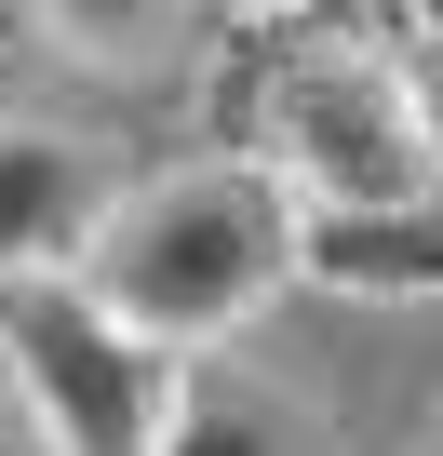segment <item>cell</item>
<instances>
[{
    "mask_svg": "<svg viewBox=\"0 0 443 456\" xmlns=\"http://www.w3.org/2000/svg\"><path fill=\"white\" fill-rule=\"evenodd\" d=\"M121 336L148 349H215V336H242L283 282H296V215L256 161H201V175H148L108 201V228L81 242L68 269Z\"/></svg>",
    "mask_w": 443,
    "mask_h": 456,
    "instance_id": "obj_1",
    "label": "cell"
},
{
    "mask_svg": "<svg viewBox=\"0 0 443 456\" xmlns=\"http://www.w3.org/2000/svg\"><path fill=\"white\" fill-rule=\"evenodd\" d=\"M256 175L296 215H390L430 201V94L390 54H296L256 121Z\"/></svg>",
    "mask_w": 443,
    "mask_h": 456,
    "instance_id": "obj_2",
    "label": "cell"
},
{
    "mask_svg": "<svg viewBox=\"0 0 443 456\" xmlns=\"http://www.w3.org/2000/svg\"><path fill=\"white\" fill-rule=\"evenodd\" d=\"M0 362H14L28 443L41 456H148L161 403H175V349L121 336L81 282H0Z\"/></svg>",
    "mask_w": 443,
    "mask_h": 456,
    "instance_id": "obj_3",
    "label": "cell"
},
{
    "mask_svg": "<svg viewBox=\"0 0 443 456\" xmlns=\"http://www.w3.org/2000/svg\"><path fill=\"white\" fill-rule=\"evenodd\" d=\"M121 175L94 134H54V121H0V282H68L81 242L108 228Z\"/></svg>",
    "mask_w": 443,
    "mask_h": 456,
    "instance_id": "obj_4",
    "label": "cell"
},
{
    "mask_svg": "<svg viewBox=\"0 0 443 456\" xmlns=\"http://www.w3.org/2000/svg\"><path fill=\"white\" fill-rule=\"evenodd\" d=\"M296 215V201H283ZM296 282L349 296V309H430L443 296V215L390 201V215H296Z\"/></svg>",
    "mask_w": 443,
    "mask_h": 456,
    "instance_id": "obj_5",
    "label": "cell"
},
{
    "mask_svg": "<svg viewBox=\"0 0 443 456\" xmlns=\"http://www.w3.org/2000/svg\"><path fill=\"white\" fill-rule=\"evenodd\" d=\"M148 456H309V429L269 403V389H229V376H175Z\"/></svg>",
    "mask_w": 443,
    "mask_h": 456,
    "instance_id": "obj_6",
    "label": "cell"
},
{
    "mask_svg": "<svg viewBox=\"0 0 443 456\" xmlns=\"http://www.w3.org/2000/svg\"><path fill=\"white\" fill-rule=\"evenodd\" d=\"M28 14L68 41V54H148L175 28V0H28Z\"/></svg>",
    "mask_w": 443,
    "mask_h": 456,
    "instance_id": "obj_7",
    "label": "cell"
},
{
    "mask_svg": "<svg viewBox=\"0 0 443 456\" xmlns=\"http://www.w3.org/2000/svg\"><path fill=\"white\" fill-rule=\"evenodd\" d=\"M390 14H403V28H416V41H430V14H443V0H390Z\"/></svg>",
    "mask_w": 443,
    "mask_h": 456,
    "instance_id": "obj_8",
    "label": "cell"
},
{
    "mask_svg": "<svg viewBox=\"0 0 443 456\" xmlns=\"http://www.w3.org/2000/svg\"><path fill=\"white\" fill-rule=\"evenodd\" d=\"M0 456H41V443H28V429H14V416H0Z\"/></svg>",
    "mask_w": 443,
    "mask_h": 456,
    "instance_id": "obj_9",
    "label": "cell"
},
{
    "mask_svg": "<svg viewBox=\"0 0 443 456\" xmlns=\"http://www.w3.org/2000/svg\"><path fill=\"white\" fill-rule=\"evenodd\" d=\"M229 14H296V0H229Z\"/></svg>",
    "mask_w": 443,
    "mask_h": 456,
    "instance_id": "obj_10",
    "label": "cell"
}]
</instances>
